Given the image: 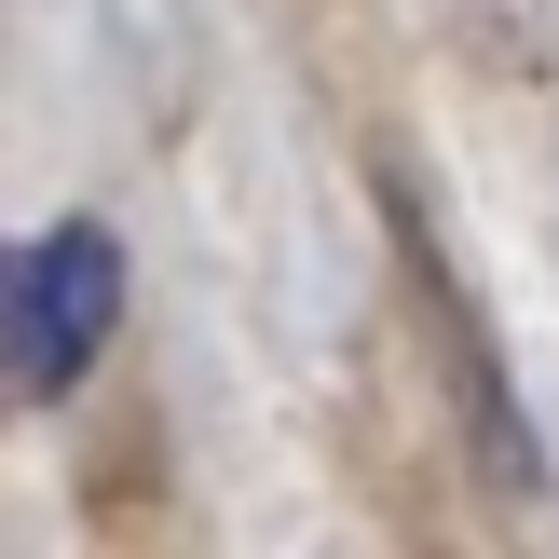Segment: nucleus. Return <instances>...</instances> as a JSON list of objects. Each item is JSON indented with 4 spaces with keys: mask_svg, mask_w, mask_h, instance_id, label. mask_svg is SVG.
<instances>
[{
    "mask_svg": "<svg viewBox=\"0 0 559 559\" xmlns=\"http://www.w3.org/2000/svg\"><path fill=\"white\" fill-rule=\"evenodd\" d=\"M109 328H123V246H109L96 218H55L14 260V382L27 396H69Z\"/></svg>",
    "mask_w": 559,
    "mask_h": 559,
    "instance_id": "1",
    "label": "nucleus"
}]
</instances>
